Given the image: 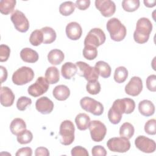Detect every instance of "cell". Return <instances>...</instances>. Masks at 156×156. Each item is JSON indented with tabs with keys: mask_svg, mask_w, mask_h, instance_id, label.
Segmentation results:
<instances>
[{
	"mask_svg": "<svg viewBox=\"0 0 156 156\" xmlns=\"http://www.w3.org/2000/svg\"><path fill=\"white\" fill-rule=\"evenodd\" d=\"M75 122L79 130H85L88 128L90 122V118L86 113H79L76 116Z\"/></svg>",
	"mask_w": 156,
	"mask_h": 156,
	"instance_id": "obj_27",
	"label": "cell"
},
{
	"mask_svg": "<svg viewBox=\"0 0 156 156\" xmlns=\"http://www.w3.org/2000/svg\"><path fill=\"white\" fill-rule=\"evenodd\" d=\"M135 132V129L133 126L129 122L123 123L119 129V135L121 137L126 138L128 140L130 139Z\"/></svg>",
	"mask_w": 156,
	"mask_h": 156,
	"instance_id": "obj_29",
	"label": "cell"
},
{
	"mask_svg": "<svg viewBox=\"0 0 156 156\" xmlns=\"http://www.w3.org/2000/svg\"><path fill=\"white\" fill-rule=\"evenodd\" d=\"M77 73V67L71 62L65 63L61 68V73L63 78L71 79Z\"/></svg>",
	"mask_w": 156,
	"mask_h": 156,
	"instance_id": "obj_22",
	"label": "cell"
},
{
	"mask_svg": "<svg viewBox=\"0 0 156 156\" xmlns=\"http://www.w3.org/2000/svg\"><path fill=\"white\" fill-rule=\"evenodd\" d=\"M77 67V74L83 77L88 82L98 80L99 74L94 67L90 66L85 62L79 61L76 63Z\"/></svg>",
	"mask_w": 156,
	"mask_h": 156,
	"instance_id": "obj_8",
	"label": "cell"
},
{
	"mask_svg": "<svg viewBox=\"0 0 156 156\" xmlns=\"http://www.w3.org/2000/svg\"><path fill=\"white\" fill-rule=\"evenodd\" d=\"M74 132L75 127L72 121L65 120L62 122L59 128L61 144L65 146L72 144L74 140Z\"/></svg>",
	"mask_w": 156,
	"mask_h": 156,
	"instance_id": "obj_3",
	"label": "cell"
},
{
	"mask_svg": "<svg viewBox=\"0 0 156 156\" xmlns=\"http://www.w3.org/2000/svg\"><path fill=\"white\" fill-rule=\"evenodd\" d=\"M128 77V71L124 66H119L115 69L114 73V80L118 83H123Z\"/></svg>",
	"mask_w": 156,
	"mask_h": 156,
	"instance_id": "obj_31",
	"label": "cell"
},
{
	"mask_svg": "<svg viewBox=\"0 0 156 156\" xmlns=\"http://www.w3.org/2000/svg\"><path fill=\"white\" fill-rule=\"evenodd\" d=\"M138 110L140 113L144 116H151L155 112V106L149 100L144 99L138 104Z\"/></svg>",
	"mask_w": 156,
	"mask_h": 156,
	"instance_id": "obj_20",
	"label": "cell"
},
{
	"mask_svg": "<svg viewBox=\"0 0 156 156\" xmlns=\"http://www.w3.org/2000/svg\"><path fill=\"white\" fill-rule=\"evenodd\" d=\"M45 78L49 84H55L60 80V73L57 68L50 66L46 70Z\"/></svg>",
	"mask_w": 156,
	"mask_h": 156,
	"instance_id": "obj_26",
	"label": "cell"
},
{
	"mask_svg": "<svg viewBox=\"0 0 156 156\" xmlns=\"http://www.w3.org/2000/svg\"><path fill=\"white\" fill-rule=\"evenodd\" d=\"M140 4L139 0H124L122 1V7L125 11L132 12L139 8Z\"/></svg>",
	"mask_w": 156,
	"mask_h": 156,
	"instance_id": "obj_34",
	"label": "cell"
},
{
	"mask_svg": "<svg viewBox=\"0 0 156 156\" xmlns=\"http://www.w3.org/2000/svg\"><path fill=\"white\" fill-rule=\"evenodd\" d=\"M16 1L15 0H1L0 1V12L2 14L7 15L15 9Z\"/></svg>",
	"mask_w": 156,
	"mask_h": 156,
	"instance_id": "obj_30",
	"label": "cell"
},
{
	"mask_svg": "<svg viewBox=\"0 0 156 156\" xmlns=\"http://www.w3.org/2000/svg\"><path fill=\"white\" fill-rule=\"evenodd\" d=\"M83 55L87 60H94L98 55L97 48L90 45L84 46V48L83 49Z\"/></svg>",
	"mask_w": 156,
	"mask_h": 156,
	"instance_id": "obj_36",
	"label": "cell"
},
{
	"mask_svg": "<svg viewBox=\"0 0 156 156\" xmlns=\"http://www.w3.org/2000/svg\"><path fill=\"white\" fill-rule=\"evenodd\" d=\"M75 4L72 1H65L62 2L59 7V12L63 16H69L75 10Z\"/></svg>",
	"mask_w": 156,
	"mask_h": 156,
	"instance_id": "obj_32",
	"label": "cell"
},
{
	"mask_svg": "<svg viewBox=\"0 0 156 156\" xmlns=\"http://www.w3.org/2000/svg\"><path fill=\"white\" fill-rule=\"evenodd\" d=\"M15 96L12 90L7 87H1L0 91V101L4 107L12 106L14 102Z\"/></svg>",
	"mask_w": 156,
	"mask_h": 156,
	"instance_id": "obj_18",
	"label": "cell"
},
{
	"mask_svg": "<svg viewBox=\"0 0 156 156\" xmlns=\"http://www.w3.org/2000/svg\"><path fill=\"white\" fill-rule=\"evenodd\" d=\"M49 150L44 147H37L35 151V156H49Z\"/></svg>",
	"mask_w": 156,
	"mask_h": 156,
	"instance_id": "obj_47",
	"label": "cell"
},
{
	"mask_svg": "<svg viewBox=\"0 0 156 156\" xmlns=\"http://www.w3.org/2000/svg\"><path fill=\"white\" fill-rule=\"evenodd\" d=\"M95 6L104 17L112 16L116 11V5L110 0H96Z\"/></svg>",
	"mask_w": 156,
	"mask_h": 156,
	"instance_id": "obj_14",
	"label": "cell"
},
{
	"mask_svg": "<svg viewBox=\"0 0 156 156\" xmlns=\"http://www.w3.org/2000/svg\"><path fill=\"white\" fill-rule=\"evenodd\" d=\"M80 105L82 109L96 116L101 115L104 112V106L100 102L88 96L80 99Z\"/></svg>",
	"mask_w": 156,
	"mask_h": 156,
	"instance_id": "obj_6",
	"label": "cell"
},
{
	"mask_svg": "<svg viewBox=\"0 0 156 156\" xmlns=\"http://www.w3.org/2000/svg\"><path fill=\"white\" fill-rule=\"evenodd\" d=\"M15 28L20 32H26L29 29V22L25 15L18 10H15L10 16Z\"/></svg>",
	"mask_w": 156,
	"mask_h": 156,
	"instance_id": "obj_10",
	"label": "cell"
},
{
	"mask_svg": "<svg viewBox=\"0 0 156 156\" xmlns=\"http://www.w3.org/2000/svg\"><path fill=\"white\" fill-rule=\"evenodd\" d=\"M10 54V48L5 44H1L0 46V62H6L9 57Z\"/></svg>",
	"mask_w": 156,
	"mask_h": 156,
	"instance_id": "obj_41",
	"label": "cell"
},
{
	"mask_svg": "<svg viewBox=\"0 0 156 156\" xmlns=\"http://www.w3.org/2000/svg\"><path fill=\"white\" fill-rule=\"evenodd\" d=\"M144 131L148 135H154L156 133V120L151 119L148 120L144 125Z\"/></svg>",
	"mask_w": 156,
	"mask_h": 156,
	"instance_id": "obj_40",
	"label": "cell"
},
{
	"mask_svg": "<svg viewBox=\"0 0 156 156\" xmlns=\"http://www.w3.org/2000/svg\"><path fill=\"white\" fill-rule=\"evenodd\" d=\"M34 72L32 68L22 66L15 71L12 75V82L17 85H23L31 82L34 78Z\"/></svg>",
	"mask_w": 156,
	"mask_h": 156,
	"instance_id": "obj_4",
	"label": "cell"
},
{
	"mask_svg": "<svg viewBox=\"0 0 156 156\" xmlns=\"http://www.w3.org/2000/svg\"><path fill=\"white\" fill-rule=\"evenodd\" d=\"M10 129L12 134L18 135L21 132L26 129V124L24 121L20 118H15L10 124Z\"/></svg>",
	"mask_w": 156,
	"mask_h": 156,
	"instance_id": "obj_24",
	"label": "cell"
},
{
	"mask_svg": "<svg viewBox=\"0 0 156 156\" xmlns=\"http://www.w3.org/2000/svg\"><path fill=\"white\" fill-rule=\"evenodd\" d=\"M106 37L104 31L100 28L91 29L84 40V46L90 45L95 48L99 47L105 41Z\"/></svg>",
	"mask_w": 156,
	"mask_h": 156,
	"instance_id": "obj_5",
	"label": "cell"
},
{
	"mask_svg": "<svg viewBox=\"0 0 156 156\" xmlns=\"http://www.w3.org/2000/svg\"><path fill=\"white\" fill-rule=\"evenodd\" d=\"M122 114L111 107L108 112V118L111 123L113 124H118L122 119Z\"/></svg>",
	"mask_w": 156,
	"mask_h": 156,
	"instance_id": "obj_37",
	"label": "cell"
},
{
	"mask_svg": "<svg viewBox=\"0 0 156 156\" xmlns=\"http://www.w3.org/2000/svg\"><path fill=\"white\" fill-rule=\"evenodd\" d=\"M67 37L71 40H79L82 34V29L77 22H71L66 26L65 29Z\"/></svg>",
	"mask_w": 156,
	"mask_h": 156,
	"instance_id": "obj_17",
	"label": "cell"
},
{
	"mask_svg": "<svg viewBox=\"0 0 156 156\" xmlns=\"http://www.w3.org/2000/svg\"><path fill=\"white\" fill-rule=\"evenodd\" d=\"M91 138L95 142L102 141L107 133V128L104 123L98 120L90 121L88 126Z\"/></svg>",
	"mask_w": 156,
	"mask_h": 156,
	"instance_id": "obj_9",
	"label": "cell"
},
{
	"mask_svg": "<svg viewBox=\"0 0 156 156\" xmlns=\"http://www.w3.org/2000/svg\"><path fill=\"white\" fill-rule=\"evenodd\" d=\"M144 5L147 7H153L155 5L156 1L155 0H144L143 1Z\"/></svg>",
	"mask_w": 156,
	"mask_h": 156,
	"instance_id": "obj_49",
	"label": "cell"
},
{
	"mask_svg": "<svg viewBox=\"0 0 156 156\" xmlns=\"http://www.w3.org/2000/svg\"><path fill=\"white\" fill-rule=\"evenodd\" d=\"M147 88L152 92L156 91V76L155 74L150 75L146 79Z\"/></svg>",
	"mask_w": 156,
	"mask_h": 156,
	"instance_id": "obj_42",
	"label": "cell"
},
{
	"mask_svg": "<svg viewBox=\"0 0 156 156\" xmlns=\"http://www.w3.org/2000/svg\"><path fill=\"white\" fill-rule=\"evenodd\" d=\"M1 69V83H3L7 80V71L6 68L2 66H0Z\"/></svg>",
	"mask_w": 156,
	"mask_h": 156,
	"instance_id": "obj_48",
	"label": "cell"
},
{
	"mask_svg": "<svg viewBox=\"0 0 156 156\" xmlns=\"http://www.w3.org/2000/svg\"><path fill=\"white\" fill-rule=\"evenodd\" d=\"M112 107L121 114H130L135 110V103L130 98L118 99L113 102Z\"/></svg>",
	"mask_w": 156,
	"mask_h": 156,
	"instance_id": "obj_12",
	"label": "cell"
},
{
	"mask_svg": "<svg viewBox=\"0 0 156 156\" xmlns=\"http://www.w3.org/2000/svg\"><path fill=\"white\" fill-rule=\"evenodd\" d=\"M90 5V0H77L75 2V6L80 10H85L87 9Z\"/></svg>",
	"mask_w": 156,
	"mask_h": 156,
	"instance_id": "obj_45",
	"label": "cell"
},
{
	"mask_svg": "<svg viewBox=\"0 0 156 156\" xmlns=\"http://www.w3.org/2000/svg\"><path fill=\"white\" fill-rule=\"evenodd\" d=\"M65 55L63 52L58 49H54L49 51L48 54V60L49 62L54 65L60 64L64 60Z\"/></svg>",
	"mask_w": 156,
	"mask_h": 156,
	"instance_id": "obj_23",
	"label": "cell"
},
{
	"mask_svg": "<svg viewBox=\"0 0 156 156\" xmlns=\"http://www.w3.org/2000/svg\"><path fill=\"white\" fill-rule=\"evenodd\" d=\"M49 87V83L45 77H38L35 82L30 85L27 89L29 94L33 97H38L45 93Z\"/></svg>",
	"mask_w": 156,
	"mask_h": 156,
	"instance_id": "obj_11",
	"label": "cell"
},
{
	"mask_svg": "<svg viewBox=\"0 0 156 156\" xmlns=\"http://www.w3.org/2000/svg\"><path fill=\"white\" fill-rule=\"evenodd\" d=\"M32 155V150L29 147H25L19 149L16 153V156H31Z\"/></svg>",
	"mask_w": 156,
	"mask_h": 156,
	"instance_id": "obj_46",
	"label": "cell"
},
{
	"mask_svg": "<svg viewBox=\"0 0 156 156\" xmlns=\"http://www.w3.org/2000/svg\"><path fill=\"white\" fill-rule=\"evenodd\" d=\"M29 42L32 46H37L43 42V35L41 30H34L29 37Z\"/></svg>",
	"mask_w": 156,
	"mask_h": 156,
	"instance_id": "obj_33",
	"label": "cell"
},
{
	"mask_svg": "<svg viewBox=\"0 0 156 156\" xmlns=\"http://www.w3.org/2000/svg\"><path fill=\"white\" fill-rule=\"evenodd\" d=\"M143 90V82L140 77L133 76L125 87V92L132 96H136Z\"/></svg>",
	"mask_w": 156,
	"mask_h": 156,
	"instance_id": "obj_15",
	"label": "cell"
},
{
	"mask_svg": "<svg viewBox=\"0 0 156 156\" xmlns=\"http://www.w3.org/2000/svg\"><path fill=\"white\" fill-rule=\"evenodd\" d=\"M86 90L90 94H97L101 91V84L98 80L88 82L86 85Z\"/></svg>",
	"mask_w": 156,
	"mask_h": 156,
	"instance_id": "obj_38",
	"label": "cell"
},
{
	"mask_svg": "<svg viewBox=\"0 0 156 156\" xmlns=\"http://www.w3.org/2000/svg\"><path fill=\"white\" fill-rule=\"evenodd\" d=\"M91 154L93 156H105L107 155V151L103 146L97 145L92 148Z\"/></svg>",
	"mask_w": 156,
	"mask_h": 156,
	"instance_id": "obj_44",
	"label": "cell"
},
{
	"mask_svg": "<svg viewBox=\"0 0 156 156\" xmlns=\"http://www.w3.org/2000/svg\"><path fill=\"white\" fill-rule=\"evenodd\" d=\"M99 75L103 78H108L111 75L112 69L110 66L104 61H98L94 66Z\"/></svg>",
	"mask_w": 156,
	"mask_h": 156,
	"instance_id": "obj_25",
	"label": "cell"
},
{
	"mask_svg": "<svg viewBox=\"0 0 156 156\" xmlns=\"http://www.w3.org/2000/svg\"><path fill=\"white\" fill-rule=\"evenodd\" d=\"M111 38L115 41H121L124 39L127 34L125 26L116 18L110 19L106 24Z\"/></svg>",
	"mask_w": 156,
	"mask_h": 156,
	"instance_id": "obj_2",
	"label": "cell"
},
{
	"mask_svg": "<svg viewBox=\"0 0 156 156\" xmlns=\"http://www.w3.org/2000/svg\"><path fill=\"white\" fill-rule=\"evenodd\" d=\"M135 145L136 148L144 153H152L155 151L156 148L154 140L144 135H140L136 138Z\"/></svg>",
	"mask_w": 156,
	"mask_h": 156,
	"instance_id": "obj_13",
	"label": "cell"
},
{
	"mask_svg": "<svg viewBox=\"0 0 156 156\" xmlns=\"http://www.w3.org/2000/svg\"><path fill=\"white\" fill-rule=\"evenodd\" d=\"M52 94L58 101H65L70 95V90L67 86L65 85H59L54 88Z\"/></svg>",
	"mask_w": 156,
	"mask_h": 156,
	"instance_id": "obj_21",
	"label": "cell"
},
{
	"mask_svg": "<svg viewBox=\"0 0 156 156\" xmlns=\"http://www.w3.org/2000/svg\"><path fill=\"white\" fill-rule=\"evenodd\" d=\"M33 139L32 132L27 129H25L17 135V141L20 144H26L30 143Z\"/></svg>",
	"mask_w": 156,
	"mask_h": 156,
	"instance_id": "obj_35",
	"label": "cell"
},
{
	"mask_svg": "<svg viewBox=\"0 0 156 156\" xmlns=\"http://www.w3.org/2000/svg\"><path fill=\"white\" fill-rule=\"evenodd\" d=\"M71 152L73 156H79V155L88 156L89 155V154L87 150L80 146H77L74 147L71 149Z\"/></svg>",
	"mask_w": 156,
	"mask_h": 156,
	"instance_id": "obj_43",
	"label": "cell"
},
{
	"mask_svg": "<svg viewBox=\"0 0 156 156\" xmlns=\"http://www.w3.org/2000/svg\"><path fill=\"white\" fill-rule=\"evenodd\" d=\"M32 104L30 98L26 96H21L16 102V107L20 111H24L28 105Z\"/></svg>",
	"mask_w": 156,
	"mask_h": 156,
	"instance_id": "obj_39",
	"label": "cell"
},
{
	"mask_svg": "<svg viewBox=\"0 0 156 156\" xmlns=\"http://www.w3.org/2000/svg\"><path fill=\"white\" fill-rule=\"evenodd\" d=\"M152 30V24L147 18H140L136 24V29L133 33V39L138 44L146 43Z\"/></svg>",
	"mask_w": 156,
	"mask_h": 156,
	"instance_id": "obj_1",
	"label": "cell"
},
{
	"mask_svg": "<svg viewBox=\"0 0 156 156\" xmlns=\"http://www.w3.org/2000/svg\"><path fill=\"white\" fill-rule=\"evenodd\" d=\"M107 146L112 152L124 153L130 149V143L128 139L124 137H113L108 140Z\"/></svg>",
	"mask_w": 156,
	"mask_h": 156,
	"instance_id": "obj_7",
	"label": "cell"
},
{
	"mask_svg": "<svg viewBox=\"0 0 156 156\" xmlns=\"http://www.w3.org/2000/svg\"><path fill=\"white\" fill-rule=\"evenodd\" d=\"M20 57L25 62L33 63L38 61L39 55L35 50L29 48H25L21 51Z\"/></svg>",
	"mask_w": 156,
	"mask_h": 156,
	"instance_id": "obj_19",
	"label": "cell"
},
{
	"mask_svg": "<svg viewBox=\"0 0 156 156\" xmlns=\"http://www.w3.org/2000/svg\"><path fill=\"white\" fill-rule=\"evenodd\" d=\"M54 106L53 102L46 96L40 98L35 103L37 111L44 115L51 113L54 109Z\"/></svg>",
	"mask_w": 156,
	"mask_h": 156,
	"instance_id": "obj_16",
	"label": "cell"
},
{
	"mask_svg": "<svg viewBox=\"0 0 156 156\" xmlns=\"http://www.w3.org/2000/svg\"><path fill=\"white\" fill-rule=\"evenodd\" d=\"M41 30L43 35V43L51 44L53 43L56 39L55 31L50 27H44L41 29Z\"/></svg>",
	"mask_w": 156,
	"mask_h": 156,
	"instance_id": "obj_28",
	"label": "cell"
}]
</instances>
